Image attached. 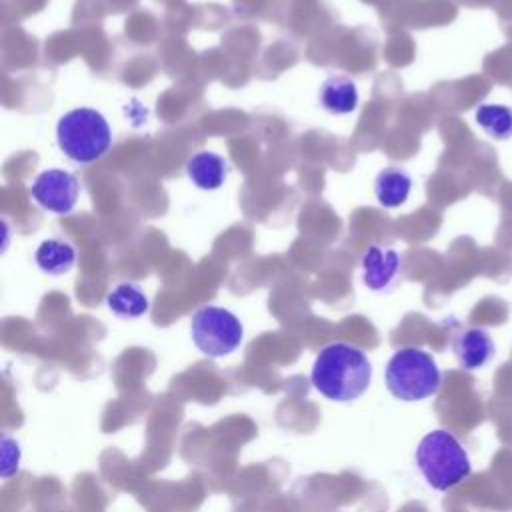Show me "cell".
<instances>
[{
    "label": "cell",
    "mask_w": 512,
    "mask_h": 512,
    "mask_svg": "<svg viewBox=\"0 0 512 512\" xmlns=\"http://www.w3.org/2000/svg\"><path fill=\"white\" fill-rule=\"evenodd\" d=\"M310 380L324 398L352 402L368 390L372 364L360 348L346 342H332L316 354Z\"/></svg>",
    "instance_id": "cell-1"
},
{
    "label": "cell",
    "mask_w": 512,
    "mask_h": 512,
    "mask_svg": "<svg viewBox=\"0 0 512 512\" xmlns=\"http://www.w3.org/2000/svg\"><path fill=\"white\" fill-rule=\"evenodd\" d=\"M416 466L424 480L438 492L458 486L472 472L466 448L448 430H432L418 442Z\"/></svg>",
    "instance_id": "cell-2"
},
{
    "label": "cell",
    "mask_w": 512,
    "mask_h": 512,
    "mask_svg": "<svg viewBox=\"0 0 512 512\" xmlns=\"http://www.w3.org/2000/svg\"><path fill=\"white\" fill-rule=\"evenodd\" d=\"M58 148L76 164H92L106 156L112 146V130L94 108H74L56 124Z\"/></svg>",
    "instance_id": "cell-3"
},
{
    "label": "cell",
    "mask_w": 512,
    "mask_h": 512,
    "mask_svg": "<svg viewBox=\"0 0 512 512\" xmlns=\"http://www.w3.org/2000/svg\"><path fill=\"white\" fill-rule=\"evenodd\" d=\"M386 388L402 402H418L434 396L442 384V372L430 352L422 348L396 350L384 370Z\"/></svg>",
    "instance_id": "cell-4"
},
{
    "label": "cell",
    "mask_w": 512,
    "mask_h": 512,
    "mask_svg": "<svg viewBox=\"0 0 512 512\" xmlns=\"http://www.w3.org/2000/svg\"><path fill=\"white\" fill-rule=\"evenodd\" d=\"M190 336L194 346L208 358L232 354L244 338L242 322L222 306H200L190 318Z\"/></svg>",
    "instance_id": "cell-5"
},
{
    "label": "cell",
    "mask_w": 512,
    "mask_h": 512,
    "mask_svg": "<svg viewBox=\"0 0 512 512\" xmlns=\"http://www.w3.org/2000/svg\"><path fill=\"white\" fill-rule=\"evenodd\" d=\"M30 196L46 212L68 214L78 202L80 182L68 170L48 168L34 178L30 186Z\"/></svg>",
    "instance_id": "cell-6"
},
{
    "label": "cell",
    "mask_w": 512,
    "mask_h": 512,
    "mask_svg": "<svg viewBox=\"0 0 512 512\" xmlns=\"http://www.w3.org/2000/svg\"><path fill=\"white\" fill-rule=\"evenodd\" d=\"M362 280L368 290L382 292L388 290L400 274L402 258L394 248H382L378 244H370L360 260Z\"/></svg>",
    "instance_id": "cell-7"
},
{
    "label": "cell",
    "mask_w": 512,
    "mask_h": 512,
    "mask_svg": "<svg viewBox=\"0 0 512 512\" xmlns=\"http://www.w3.org/2000/svg\"><path fill=\"white\" fill-rule=\"evenodd\" d=\"M452 352L464 370H478L494 358L496 346L486 330L470 326L454 334Z\"/></svg>",
    "instance_id": "cell-8"
},
{
    "label": "cell",
    "mask_w": 512,
    "mask_h": 512,
    "mask_svg": "<svg viewBox=\"0 0 512 512\" xmlns=\"http://www.w3.org/2000/svg\"><path fill=\"white\" fill-rule=\"evenodd\" d=\"M186 176L200 190H218L228 178V160L212 150H200L186 160Z\"/></svg>",
    "instance_id": "cell-9"
},
{
    "label": "cell",
    "mask_w": 512,
    "mask_h": 512,
    "mask_svg": "<svg viewBox=\"0 0 512 512\" xmlns=\"http://www.w3.org/2000/svg\"><path fill=\"white\" fill-rule=\"evenodd\" d=\"M358 86L352 78L342 74L328 76L318 90V102L320 106L336 116L350 114L358 108Z\"/></svg>",
    "instance_id": "cell-10"
},
{
    "label": "cell",
    "mask_w": 512,
    "mask_h": 512,
    "mask_svg": "<svg viewBox=\"0 0 512 512\" xmlns=\"http://www.w3.org/2000/svg\"><path fill=\"white\" fill-rule=\"evenodd\" d=\"M412 190V176L404 166L390 164L382 168L374 178V196L384 208L402 206Z\"/></svg>",
    "instance_id": "cell-11"
},
{
    "label": "cell",
    "mask_w": 512,
    "mask_h": 512,
    "mask_svg": "<svg viewBox=\"0 0 512 512\" xmlns=\"http://www.w3.org/2000/svg\"><path fill=\"white\" fill-rule=\"evenodd\" d=\"M106 306L114 316L122 320H136L148 312L150 302L140 284L126 280V282H118L106 294Z\"/></svg>",
    "instance_id": "cell-12"
},
{
    "label": "cell",
    "mask_w": 512,
    "mask_h": 512,
    "mask_svg": "<svg viewBox=\"0 0 512 512\" xmlns=\"http://www.w3.org/2000/svg\"><path fill=\"white\" fill-rule=\"evenodd\" d=\"M36 266L48 276H62L70 272L76 262V248L72 242L52 236L38 244L34 252Z\"/></svg>",
    "instance_id": "cell-13"
},
{
    "label": "cell",
    "mask_w": 512,
    "mask_h": 512,
    "mask_svg": "<svg viewBox=\"0 0 512 512\" xmlns=\"http://www.w3.org/2000/svg\"><path fill=\"white\" fill-rule=\"evenodd\" d=\"M474 120L494 140L512 138V108L506 104H480Z\"/></svg>",
    "instance_id": "cell-14"
},
{
    "label": "cell",
    "mask_w": 512,
    "mask_h": 512,
    "mask_svg": "<svg viewBox=\"0 0 512 512\" xmlns=\"http://www.w3.org/2000/svg\"><path fill=\"white\" fill-rule=\"evenodd\" d=\"M20 464V446L8 434L2 436V454H0V474L2 478H10L18 472Z\"/></svg>",
    "instance_id": "cell-15"
}]
</instances>
